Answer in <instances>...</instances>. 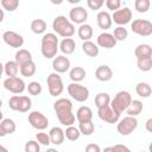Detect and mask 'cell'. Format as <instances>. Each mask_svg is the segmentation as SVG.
Listing matches in <instances>:
<instances>
[{"label": "cell", "mask_w": 152, "mask_h": 152, "mask_svg": "<svg viewBox=\"0 0 152 152\" xmlns=\"http://www.w3.org/2000/svg\"><path fill=\"white\" fill-rule=\"evenodd\" d=\"M53 110L57 115L58 121L64 126H72L76 118L72 113V102L69 99L61 97L53 102Z\"/></svg>", "instance_id": "1"}, {"label": "cell", "mask_w": 152, "mask_h": 152, "mask_svg": "<svg viewBox=\"0 0 152 152\" xmlns=\"http://www.w3.org/2000/svg\"><path fill=\"white\" fill-rule=\"evenodd\" d=\"M58 45H59V42H58L57 36L52 32H48L42 38L40 52L46 59L55 58L57 56V51L59 49Z\"/></svg>", "instance_id": "2"}, {"label": "cell", "mask_w": 152, "mask_h": 152, "mask_svg": "<svg viewBox=\"0 0 152 152\" xmlns=\"http://www.w3.org/2000/svg\"><path fill=\"white\" fill-rule=\"evenodd\" d=\"M52 28L58 36L63 38H71L76 32L75 25L64 15H57L53 19Z\"/></svg>", "instance_id": "3"}, {"label": "cell", "mask_w": 152, "mask_h": 152, "mask_svg": "<svg viewBox=\"0 0 152 152\" xmlns=\"http://www.w3.org/2000/svg\"><path fill=\"white\" fill-rule=\"evenodd\" d=\"M131 101H132L131 94L128 91H126V90H121V91L116 93V95L114 96V99L110 100L109 106H110V108L115 113H118L120 115L122 112H125L127 109V107L129 106Z\"/></svg>", "instance_id": "4"}, {"label": "cell", "mask_w": 152, "mask_h": 152, "mask_svg": "<svg viewBox=\"0 0 152 152\" xmlns=\"http://www.w3.org/2000/svg\"><path fill=\"white\" fill-rule=\"evenodd\" d=\"M46 83H48V89L51 96H58L64 90L63 80L57 72H51L46 78Z\"/></svg>", "instance_id": "5"}, {"label": "cell", "mask_w": 152, "mask_h": 152, "mask_svg": "<svg viewBox=\"0 0 152 152\" xmlns=\"http://www.w3.org/2000/svg\"><path fill=\"white\" fill-rule=\"evenodd\" d=\"M68 94L77 102H84L89 97V89L80 83H70L68 86Z\"/></svg>", "instance_id": "6"}, {"label": "cell", "mask_w": 152, "mask_h": 152, "mask_svg": "<svg viewBox=\"0 0 152 152\" xmlns=\"http://www.w3.org/2000/svg\"><path fill=\"white\" fill-rule=\"evenodd\" d=\"M138 127V120L134 116H125L124 119H121L118 125H116V129L121 135H129L131 133H133Z\"/></svg>", "instance_id": "7"}, {"label": "cell", "mask_w": 152, "mask_h": 152, "mask_svg": "<svg viewBox=\"0 0 152 152\" xmlns=\"http://www.w3.org/2000/svg\"><path fill=\"white\" fill-rule=\"evenodd\" d=\"M131 28L135 34L148 37L152 34V23L147 19H135L131 24Z\"/></svg>", "instance_id": "8"}, {"label": "cell", "mask_w": 152, "mask_h": 152, "mask_svg": "<svg viewBox=\"0 0 152 152\" xmlns=\"http://www.w3.org/2000/svg\"><path fill=\"white\" fill-rule=\"evenodd\" d=\"M4 88L13 94H21L26 89V84L23 78L15 76V77H7L4 81Z\"/></svg>", "instance_id": "9"}, {"label": "cell", "mask_w": 152, "mask_h": 152, "mask_svg": "<svg viewBox=\"0 0 152 152\" xmlns=\"http://www.w3.org/2000/svg\"><path fill=\"white\" fill-rule=\"evenodd\" d=\"M27 120H28V124H30L33 128H36V129H38V131H44V129L48 127V125H49L48 118H46L43 113H40V112H38V110L31 112V113L28 114Z\"/></svg>", "instance_id": "10"}, {"label": "cell", "mask_w": 152, "mask_h": 152, "mask_svg": "<svg viewBox=\"0 0 152 152\" xmlns=\"http://www.w3.org/2000/svg\"><path fill=\"white\" fill-rule=\"evenodd\" d=\"M2 40L11 48L14 49H19L24 45V37L21 34H19L15 31H5L2 34Z\"/></svg>", "instance_id": "11"}, {"label": "cell", "mask_w": 152, "mask_h": 152, "mask_svg": "<svg viewBox=\"0 0 152 152\" xmlns=\"http://www.w3.org/2000/svg\"><path fill=\"white\" fill-rule=\"evenodd\" d=\"M132 19V11L128 7H122L115 11L112 15V21H114L118 26H125Z\"/></svg>", "instance_id": "12"}, {"label": "cell", "mask_w": 152, "mask_h": 152, "mask_svg": "<svg viewBox=\"0 0 152 152\" xmlns=\"http://www.w3.org/2000/svg\"><path fill=\"white\" fill-rule=\"evenodd\" d=\"M69 19L72 24H78V25L86 24L88 19V12L82 6H75L69 12Z\"/></svg>", "instance_id": "13"}, {"label": "cell", "mask_w": 152, "mask_h": 152, "mask_svg": "<svg viewBox=\"0 0 152 152\" xmlns=\"http://www.w3.org/2000/svg\"><path fill=\"white\" fill-rule=\"evenodd\" d=\"M97 115L102 121H104L107 124H116L120 118V115L118 113H115L110 108V106H104V107L97 108Z\"/></svg>", "instance_id": "14"}, {"label": "cell", "mask_w": 152, "mask_h": 152, "mask_svg": "<svg viewBox=\"0 0 152 152\" xmlns=\"http://www.w3.org/2000/svg\"><path fill=\"white\" fill-rule=\"evenodd\" d=\"M52 69L57 74H64L70 69V59L64 55L56 56L52 59Z\"/></svg>", "instance_id": "15"}, {"label": "cell", "mask_w": 152, "mask_h": 152, "mask_svg": "<svg viewBox=\"0 0 152 152\" xmlns=\"http://www.w3.org/2000/svg\"><path fill=\"white\" fill-rule=\"evenodd\" d=\"M96 45L100 48H104V49H112L116 45V40L114 39L112 33L108 32H102L97 36L96 39Z\"/></svg>", "instance_id": "16"}, {"label": "cell", "mask_w": 152, "mask_h": 152, "mask_svg": "<svg viewBox=\"0 0 152 152\" xmlns=\"http://www.w3.org/2000/svg\"><path fill=\"white\" fill-rule=\"evenodd\" d=\"M95 77L100 82H108L113 77V70L109 65H100L95 70Z\"/></svg>", "instance_id": "17"}, {"label": "cell", "mask_w": 152, "mask_h": 152, "mask_svg": "<svg viewBox=\"0 0 152 152\" xmlns=\"http://www.w3.org/2000/svg\"><path fill=\"white\" fill-rule=\"evenodd\" d=\"M96 21H97V25L102 30H108L110 28L113 21H112V15L109 14V12L107 11H100L96 15Z\"/></svg>", "instance_id": "18"}, {"label": "cell", "mask_w": 152, "mask_h": 152, "mask_svg": "<svg viewBox=\"0 0 152 152\" xmlns=\"http://www.w3.org/2000/svg\"><path fill=\"white\" fill-rule=\"evenodd\" d=\"M48 134L50 138V142L53 145H61V144H63V141L65 139L64 131L61 127H52Z\"/></svg>", "instance_id": "19"}, {"label": "cell", "mask_w": 152, "mask_h": 152, "mask_svg": "<svg viewBox=\"0 0 152 152\" xmlns=\"http://www.w3.org/2000/svg\"><path fill=\"white\" fill-rule=\"evenodd\" d=\"M58 48H59V50H61V52L63 55L68 56V55H71V53L75 52L76 43H75V40L72 38H63L62 42L59 43Z\"/></svg>", "instance_id": "20"}, {"label": "cell", "mask_w": 152, "mask_h": 152, "mask_svg": "<svg viewBox=\"0 0 152 152\" xmlns=\"http://www.w3.org/2000/svg\"><path fill=\"white\" fill-rule=\"evenodd\" d=\"M75 118L77 119L78 122H86V121H91L93 120V110L88 106H81L77 112Z\"/></svg>", "instance_id": "21"}, {"label": "cell", "mask_w": 152, "mask_h": 152, "mask_svg": "<svg viewBox=\"0 0 152 152\" xmlns=\"http://www.w3.org/2000/svg\"><path fill=\"white\" fill-rule=\"evenodd\" d=\"M14 61H15V63L19 66H21V65H24V64H26V63H28V62H31L33 59H32V55H31V52L28 50H26V49H19L15 52Z\"/></svg>", "instance_id": "22"}, {"label": "cell", "mask_w": 152, "mask_h": 152, "mask_svg": "<svg viewBox=\"0 0 152 152\" xmlns=\"http://www.w3.org/2000/svg\"><path fill=\"white\" fill-rule=\"evenodd\" d=\"M69 77L74 83H80L86 78V70L82 66H74L69 71Z\"/></svg>", "instance_id": "23"}, {"label": "cell", "mask_w": 152, "mask_h": 152, "mask_svg": "<svg viewBox=\"0 0 152 152\" xmlns=\"http://www.w3.org/2000/svg\"><path fill=\"white\" fill-rule=\"evenodd\" d=\"M142 108H144V106H142V102L140 100H132L129 106L127 107V109L125 112L127 113L128 116H134L135 118L137 115H139L142 112Z\"/></svg>", "instance_id": "24"}, {"label": "cell", "mask_w": 152, "mask_h": 152, "mask_svg": "<svg viewBox=\"0 0 152 152\" xmlns=\"http://www.w3.org/2000/svg\"><path fill=\"white\" fill-rule=\"evenodd\" d=\"M93 27L89 25V24H82L80 25L78 30H77V34H78V38L82 39L83 42H87V40H90V38L93 37Z\"/></svg>", "instance_id": "25"}, {"label": "cell", "mask_w": 152, "mask_h": 152, "mask_svg": "<svg viewBox=\"0 0 152 152\" xmlns=\"http://www.w3.org/2000/svg\"><path fill=\"white\" fill-rule=\"evenodd\" d=\"M82 50H83V52H84L87 56H89V57H96V56L99 55V52H100L99 46H97L94 42H91V40L83 42V44H82Z\"/></svg>", "instance_id": "26"}, {"label": "cell", "mask_w": 152, "mask_h": 152, "mask_svg": "<svg viewBox=\"0 0 152 152\" xmlns=\"http://www.w3.org/2000/svg\"><path fill=\"white\" fill-rule=\"evenodd\" d=\"M134 55H135L137 59L152 57V48L148 44H139L134 50Z\"/></svg>", "instance_id": "27"}, {"label": "cell", "mask_w": 152, "mask_h": 152, "mask_svg": "<svg viewBox=\"0 0 152 152\" xmlns=\"http://www.w3.org/2000/svg\"><path fill=\"white\" fill-rule=\"evenodd\" d=\"M48 24L44 19H34L31 21V31L36 34H43L46 31Z\"/></svg>", "instance_id": "28"}, {"label": "cell", "mask_w": 152, "mask_h": 152, "mask_svg": "<svg viewBox=\"0 0 152 152\" xmlns=\"http://www.w3.org/2000/svg\"><path fill=\"white\" fill-rule=\"evenodd\" d=\"M4 72L8 77H15L19 72V65L15 63V61H8L4 64Z\"/></svg>", "instance_id": "29"}, {"label": "cell", "mask_w": 152, "mask_h": 152, "mask_svg": "<svg viewBox=\"0 0 152 152\" xmlns=\"http://www.w3.org/2000/svg\"><path fill=\"white\" fill-rule=\"evenodd\" d=\"M135 91L140 97H150L152 94V88L146 82H139L135 86Z\"/></svg>", "instance_id": "30"}, {"label": "cell", "mask_w": 152, "mask_h": 152, "mask_svg": "<svg viewBox=\"0 0 152 152\" xmlns=\"http://www.w3.org/2000/svg\"><path fill=\"white\" fill-rule=\"evenodd\" d=\"M36 70H37V68H36V64H34L33 61H31V62H28V63L19 66V71H20V74L24 77H31V76H33L36 74Z\"/></svg>", "instance_id": "31"}, {"label": "cell", "mask_w": 152, "mask_h": 152, "mask_svg": "<svg viewBox=\"0 0 152 152\" xmlns=\"http://www.w3.org/2000/svg\"><path fill=\"white\" fill-rule=\"evenodd\" d=\"M32 107V101L28 96L26 95H21L19 96V106H18V112H21V113H26L31 109Z\"/></svg>", "instance_id": "32"}, {"label": "cell", "mask_w": 152, "mask_h": 152, "mask_svg": "<svg viewBox=\"0 0 152 152\" xmlns=\"http://www.w3.org/2000/svg\"><path fill=\"white\" fill-rule=\"evenodd\" d=\"M78 131L83 135H91L95 131V125L93 124V121L78 122Z\"/></svg>", "instance_id": "33"}, {"label": "cell", "mask_w": 152, "mask_h": 152, "mask_svg": "<svg viewBox=\"0 0 152 152\" xmlns=\"http://www.w3.org/2000/svg\"><path fill=\"white\" fill-rule=\"evenodd\" d=\"M109 102H110V96L108 93H99L95 96V106L97 108L109 106Z\"/></svg>", "instance_id": "34"}, {"label": "cell", "mask_w": 152, "mask_h": 152, "mask_svg": "<svg viewBox=\"0 0 152 152\" xmlns=\"http://www.w3.org/2000/svg\"><path fill=\"white\" fill-rule=\"evenodd\" d=\"M64 137L70 141H76L81 137V133L78 128H76L75 126H68L64 131Z\"/></svg>", "instance_id": "35"}, {"label": "cell", "mask_w": 152, "mask_h": 152, "mask_svg": "<svg viewBox=\"0 0 152 152\" xmlns=\"http://www.w3.org/2000/svg\"><path fill=\"white\" fill-rule=\"evenodd\" d=\"M0 126L2 127L4 132L6 133V135L14 133L15 129H17V125L12 119H2V121L0 122Z\"/></svg>", "instance_id": "36"}, {"label": "cell", "mask_w": 152, "mask_h": 152, "mask_svg": "<svg viewBox=\"0 0 152 152\" xmlns=\"http://www.w3.org/2000/svg\"><path fill=\"white\" fill-rule=\"evenodd\" d=\"M137 66L140 71H150L152 69V57L147 58H138L137 59Z\"/></svg>", "instance_id": "37"}, {"label": "cell", "mask_w": 152, "mask_h": 152, "mask_svg": "<svg viewBox=\"0 0 152 152\" xmlns=\"http://www.w3.org/2000/svg\"><path fill=\"white\" fill-rule=\"evenodd\" d=\"M112 34L116 42H124L128 37V31L127 28H125V26H118L114 28V32Z\"/></svg>", "instance_id": "38"}, {"label": "cell", "mask_w": 152, "mask_h": 152, "mask_svg": "<svg viewBox=\"0 0 152 152\" xmlns=\"http://www.w3.org/2000/svg\"><path fill=\"white\" fill-rule=\"evenodd\" d=\"M26 90L28 91L30 95H33V96H37V95H40L42 91H43V87L39 82L37 81H32L30 82L27 86H26Z\"/></svg>", "instance_id": "39"}, {"label": "cell", "mask_w": 152, "mask_h": 152, "mask_svg": "<svg viewBox=\"0 0 152 152\" xmlns=\"http://www.w3.org/2000/svg\"><path fill=\"white\" fill-rule=\"evenodd\" d=\"M151 1L150 0H135L134 1V8L139 13H146L150 10Z\"/></svg>", "instance_id": "40"}, {"label": "cell", "mask_w": 152, "mask_h": 152, "mask_svg": "<svg viewBox=\"0 0 152 152\" xmlns=\"http://www.w3.org/2000/svg\"><path fill=\"white\" fill-rule=\"evenodd\" d=\"M2 10H6L8 12H13L18 8L19 6V1L18 0H1L0 1Z\"/></svg>", "instance_id": "41"}, {"label": "cell", "mask_w": 152, "mask_h": 152, "mask_svg": "<svg viewBox=\"0 0 152 152\" xmlns=\"http://www.w3.org/2000/svg\"><path fill=\"white\" fill-rule=\"evenodd\" d=\"M36 141L39 144V145H44V146H49L51 142H50V138H49V134L40 131L39 133L36 134Z\"/></svg>", "instance_id": "42"}, {"label": "cell", "mask_w": 152, "mask_h": 152, "mask_svg": "<svg viewBox=\"0 0 152 152\" xmlns=\"http://www.w3.org/2000/svg\"><path fill=\"white\" fill-rule=\"evenodd\" d=\"M25 152H40V145L36 140H28L24 147Z\"/></svg>", "instance_id": "43"}, {"label": "cell", "mask_w": 152, "mask_h": 152, "mask_svg": "<svg viewBox=\"0 0 152 152\" xmlns=\"http://www.w3.org/2000/svg\"><path fill=\"white\" fill-rule=\"evenodd\" d=\"M104 4L107 6V8L110 10V11H113V12L118 11L119 8H121V5H122V2L120 0H106Z\"/></svg>", "instance_id": "44"}, {"label": "cell", "mask_w": 152, "mask_h": 152, "mask_svg": "<svg viewBox=\"0 0 152 152\" xmlns=\"http://www.w3.org/2000/svg\"><path fill=\"white\" fill-rule=\"evenodd\" d=\"M87 5H88V7L90 10L97 11L104 5V1L103 0H87Z\"/></svg>", "instance_id": "45"}, {"label": "cell", "mask_w": 152, "mask_h": 152, "mask_svg": "<svg viewBox=\"0 0 152 152\" xmlns=\"http://www.w3.org/2000/svg\"><path fill=\"white\" fill-rule=\"evenodd\" d=\"M112 151L113 152H132L126 145H121V144H116L112 146Z\"/></svg>", "instance_id": "46"}, {"label": "cell", "mask_w": 152, "mask_h": 152, "mask_svg": "<svg viewBox=\"0 0 152 152\" xmlns=\"http://www.w3.org/2000/svg\"><path fill=\"white\" fill-rule=\"evenodd\" d=\"M86 152H101V147L97 144L90 142L86 146Z\"/></svg>", "instance_id": "47"}, {"label": "cell", "mask_w": 152, "mask_h": 152, "mask_svg": "<svg viewBox=\"0 0 152 152\" xmlns=\"http://www.w3.org/2000/svg\"><path fill=\"white\" fill-rule=\"evenodd\" d=\"M145 128L147 132H152V118L147 119V121L145 122Z\"/></svg>", "instance_id": "48"}, {"label": "cell", "mask_w": 152, "mask_h": 152, "mask_svg": "<svg viewBox=\"0 0 152 152\" xmlns=\"http://www.w3.org/2000/svg\"><path fill=\"white\" fill-rule=\"evenodd\" d=\"M4 18H5V13H4V10L0 8V23L4 21Z\"/></svg>", "instance_id": "49"}, {"label": "cell", "mask_w": 152, "mask_h": 152, "mask_svg": "<svg viewBox=\"0 0 152 152\" xmlns=\"http://www.w3.org/2000/svg\"><path fill=\"white\" fill-rule=\"evenodd\" d=\"M0 152H8V150H7L4 145H1V144H0Z\"/></svg>", "instance_id": "50"}, {"label": "cell", "mask_w": 152, "mask_h": 152, "mask_svg": "<svg viewBox=\"0 0 152 152\" xmlns=\"http://www.w3.org/2000/svg\"><path fill=\"white\" fill-rule=\"evenodd\" d=\"M101 152H113L112 151V146H108V147H106L103 151H101Z\"/></svg>", "instance_id": "51"}, {"label": "cell", "mask_w": 152, "mask_h": 152, "mask_svg": "<svg viewBox=\"0 0 152 152\" xmlns=\"http://www.w3.org/2000/svg\"><path fill=\"white\" fill-rule=\"evenodd\" d=\"M2 72H4V64L0 62V77L2 76Z\"/></svg>", "instance_id": "52"}, {"label": "cell", "mask_w": 152, "mask_h": 152, "mask_svg": "<svg viewBox=\"0 0 152 152\" xmlns=\"http://www.w3.org/2000/svg\"><path fill=\"white\" fill-rule=\"evenodd\" d=\"M6 135V133L4 132V129H2V127L0 126V137H5Z\"/></svg>", "instance_id": "53"}, {"label": "cell", "mask_w": 152, "mask_h": 152, "mask_svg": "<svg viewBox=\"0 0 152 152\" xmlns=\"http://www.w3.org/2000/svg\"><path fill=\"white\" fill-rule=\"evenodd\" d=\"M45 152H58V151H57L56 148H48Z\"/></svg>", "instance_id": "54"}, {"label": "cell", "mask_w": 152, "mask_h": 152, "mask_svg": "<svg viewBox=\"0 0 152 152\" xmlns=\"http://www.w3.org/2000/svg\"><path fill=\"white\" fill-rule=\"evenodd\" d=\"M2 119H4V114H2V112L0 110V122L2 121Z\"/></svg>", "instance_id": "55"}, {"label": "cell", "mask_w": 152, "mask_h": 152, "mask_svg": "<svg viewBox=\"0 0 152 152\" xmlns=\"http://www.w3.org/2000/svg\"><path fill=\"white\" fill-rule=\"evenodd\" d=\"M69 2H71V4H75V2H76V4H77V2H80V0H70Z\"/></svg>", "instance_id": "56"}, {"label": "cell", "mask_w": 152, "mask_h": 152, "mask_svg": "<svg viewBox=\"0 0 152 152\" xmlns=\"http://www.w3.org/2000/svg\"><path fill=\"white\" fill-rule=\"evenodd\" d=\"M1 107H2V100L0 99V108H1Z\"/></svg>", "instance_id": "57"}, {"label": "cell", "mask_w": 152, "mask_h": 152, "mask_svg": "<svg viewBox=\"0 0 152 152\" xmlns=\"http://www.w3.org/2000/svg\"><path fill=\"white\" fill-rule=\"evenodd\" d=\"M140 152H145V151H140Z\"/></svg>", "instance_id": "58"}, {"label": "cell", "mask_w": 152, "mask_h": 152, "mask_svg": "<svg viewBox=\"0 0 152 152\" xmlns=\"http://www.w3.org/2000/svg\"><path fill=\"white\" fill-rule=\"evenodd\" d=\"M0 78H1V77H0Z\"/></svg>", "instance_id": "59"}]
</instances>
